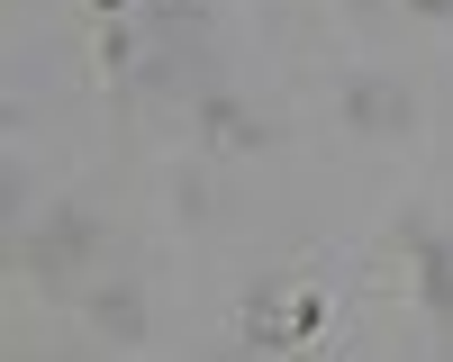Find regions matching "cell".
<instances>
[{"label": "cell", "instance_id": "6da1fadb", "mask_svg": "<svg viewBox=\"0 0 453 362\" xmlns=\"http://www.w3.org/2000/svg\"><path fill=\"white\" fill-rule=\"evenodd\" d=\"M408 253H418V299L453 326V245H444L435 227H408Z\"/></svg>", "mask_w": 453, "mask_h": 362}, {"label": "cell", "instance_id": "7a4b0ae2", "mask_svg": "<svg viewBox=\"0 0 453 362\" xmlns=\"http://www.w3.org/2000/svg\"><path fill=\"white\" fill-rule=\"evenodd\" d=\"M82 245H91L82 217H55V236H27V263H36V272H73V263H82Z\"/></svg>", "mask_w": 453, "mask_h": 362}, {"label": "cell", "instance_id": "3957f363", "mask_svg": "<svg viewBox=\"0 0 453 362\" xmlns=\"http://www.w3.org/2000/svg\"><path fill=\"white\" fill-rule=\"evenodd\" d=\"M145 308H136V290H100V336H136Z\"/></svg>", "mask_w": 453, "mask_h": 362}, {"label": "cell", "instance_id": "277c9868", "mask_svg": "<svg viewBox=\"0 0 453 362\" xmlns=\"http://www.w3.org/2000/svg\"><path fill=\"white\" fill-rule=\"evenodd\" d=\"M354 118H363V127H390V118H399V91L363 82V91H354Z\"/></svg>", "mask_w": 453, "mask_h": 362}, {"label": "cell", "instance_id": "5b68a950", "mask_svg": "<svg viewBox=\"0 0 453 362\" xmlns=\"http://www.w3.org/2000/svg\"><path fill=\"white\" fill-rule=\"evenodd\" d=\"M91 10H100V19H109V10H127V0H91Z\"/></svg>", "mask_w": 453, "mask_h": 362}, {"label": "cell", "instance_id": "8992f818", "mask_svg": "<svg viewBox=\"0 0 453 362\" xmlns=\"http://www.w3.org/2000/svg\"><path fill=\"white\" fill-rule=\"evenodd\" d=\"M418 10H453V0H418Z\"/></svg>", "mask_w": 453, "mask_h": 362}]
</instances>
